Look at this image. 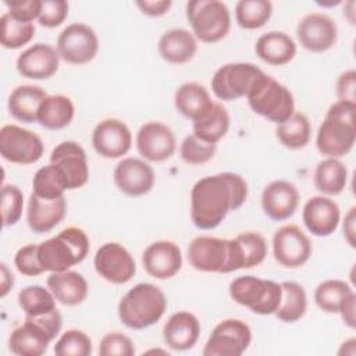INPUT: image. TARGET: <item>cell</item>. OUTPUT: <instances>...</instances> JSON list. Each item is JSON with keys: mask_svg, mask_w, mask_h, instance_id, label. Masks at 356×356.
<instances>
[{"mask_svg": "<svg viewBox=\"0 0 356 356\" xmlns=\"http://www.w3.org/2000/svg\"><path fill=\"white\" fill-rule=\"evenodd\" d=\"M113 179L120 192L131 197H139L152 191L154 170L142 159L125 157L115 165Z\"/></svg>", "mask_w": 356, "mask_h": 356, "instance_id": "cell-19", "label": "cell"}, {"mask_svg": "<svg viewBox=\"0 0 356 356\" xmlns=\"http://www.w3.org/2000/svg\"><path fill=\"white\" fill-rule=\"evenodd\" d=\"M92 339L81 330H67L54 345L57 356H89L92 353Z\"/></svg>", "mask_w": 356, "mask_h": 356, "instance_id": "cell-43", "label": "cell"}, {"mask_svg": "<svg viewBox=\"0 0 356 356\" xmlns=\"http://www.w3.org/2000/svg\"><path fill=\"white\" fill-rule=\"evenodd\" d=\"M314 186L324 196L342 193L348 184V168L339 159L325 157L314 170Z\"/></svg>", "mask_w": 356, "mask_h": 356, "instance_id": "cell-34", "label": "cell"}, {"mask_svg": "<svg viewBox=\"0 0 356 356\" xmlns=\"http://www.w3.org/2000/svg\"><path fill=\"white\" fill-rule=\"evenodd\" d=\"M96 273L110 284L121 285L134 278L136 263L129 250L118 242H106L95 253Z\"/></svg>", "mask_w": 356, "mask_h": 356, "instance_id": "cell-13", "label": "cell"}, {"mask_svg": "<svg viewBox=\"0 0 356 356\" xmlns=\"http://www.w3.org/2000/svg\"><path fill=\"white\" fill-rule=\"evenodd\" d=\"M53 339L35 321L25 317L22 325L14 328L8 338L10 350L18 356H42Z\"/></svg>", "mask_w": 356, "mask_h": 356, "instance_id": "cell-31", "label": "cell"}, {"mask_svg": "<svg viewBox=\"0 0 356 356\" xmlns=\"http://www.w3.org/2000/svg\"><path fill=\"white\" fill-rule=\"evenodd\" d=\"M355 211H356V207H350L349 211L346 213L345 218H343V225H342V229H343V236L346 239V242L349 243L350 248H355V236H356V216H355Z\"/></svg>", "mask_w": 356, "mask_h": 356, "instance_id": "cell-53", "label": "cell"}, {"mask_svg": "<svg viewBox=\"0 0 356 356\" xmlns=\"http://www.w3.org/2000/svg\"><path fill=\"white\" fill-rule=\"evenodd\" d=\"M302 221L314 236H330L341 221V209L330 196H312L303 206Z\"/></svg>", "mask_w": 356, "mask_h": 356, "instance_id": "cell-22", "label": "cell"}, {"mask_svg": "<svg viewBox=\"0 0 356 356\" xmlns=\"http://www.w3.org/2000/svg\"><path fill=\"white\" fill-rule=\"evenodd\" d=\"M296 36L300 46L307 51L324 53L337 43L338 28L330 15L324 13H310L299 21Z\"/></svg>", "mask_w": 356, "mask_h": 356, "instance_id": "cell-17", "label": "cell"}, {"mask_svg": "<svg viewBox=\"0 0 356 356\" xmlns=\"http://www.w3.org/2000/svg\"><path fill=\"white\" fill-rule=\"evenodd\" d=\"M229 114L221 103H214L211 111L200 121L193 122V135L199 139L217 145L229 129Z\"/></svg>", "mask_w": 356, "mask_h": 356, "instance_id": "cell-37", "label": "cell"}, {"mask_svg": "<svg viewBox=\"0 0 356 356\" xmlns=\"http://www.w3.org/2000/svg\"><path fill=\"white\" fill-rule=\"evenodd\" d=\"M35 36L33 22H24L11 17L7 11L0 18V44L15 50L28 44Z\"/></svg>", "mask_w": 356, "mask_h": 356, "instance_id": "cell-38", "label": "cell"}, {"mask_svg": "<svg viewBox=\"0 0 356 356\" xmlns=\"http://www.w3.org/2000/svg\"><path fill=\"white\" fill-rule=\"evenodd\" d=\"M65 185L58 170L53 164L40 167L32 179V193L42 199H58L64 196Z\"/></svg>", "mask_w": 356, "mask_h": 356, "instance_id": "cell-42", "label": "cell"}, {"mask_svg": "<svg viewBox=\"0 0 356 356\" xmlns=\"http://www.w3.org/2000/svg\"><path fill=\"white\" fill-rule=\"evenodd\" d=\"M356 104L337 100L330 106L316 135V147L320 154L341 159L355 146Z\"/></svg>", "mask_w": 356, "mask_h": 356, "instance_id": "cell-2", "label": "cell"}, {"mask_svg": "<svg viewBox=\"0 0 356 356\" xmlns=\"http://www.w3.org/2000/svg\"><path fill=\"white\" fill-rule=\"evenodd\" d=\"M231 299L259 316L274 314L281 300V285L256 275H241L231 281Z\"/></svg>", "mask_w": 356, "mask_h": 356, "instance_id": "cell-7", "label": "cell"}, {"mask_svg": "<svg viewBox=\"0 0 356 356\" xmlns=\"http://www.w3.org/2000/svg\"><path fill=\"white\" fill-rule=\"evenodd\" d=\"M44 145L39 135L15 124L0 129V154L13 164H33L42 159Z\"/></svg>", "mask_w": 356, "mask_h": 356, "instance_id": "cell-9", "label": "cell"}, {"mask_svg": "<svg viewBox=\"0 0 356 356\" xmlns=\"http://www.w3.org/2000/svg\"><path fill=\"white\" fill-rule=\"evenodd\" d=\"M67 214L65 197L42 199L31 193L26 206V224L35 234H47L56 228Z\"/></svg>", "mask_w": 356, "mask_h": 356, "instance_id": "cell-25", "label": "cell"}, {"mask_svg": "<svg viewBox=\"0 0 356 356\" xmlns=\"http://www.w3.org/2000/svg\"><path fill=\"white\" fill-rule=\"evenodd\" d=\"M356 353V339L355 338H349L348 341H345L339 350H338V355H350L353 356Z\"/></svg>", "mask_w": 356, "mask_h": 356, "instance_id": "cell-55", "label": "cell"}, {"mask_svg": "<svg viewBox=\"0 0 356 356\" xmlns=\"http://www.w3.org/2000/svg\"><path fill=\"white\" fill-rule=\"evenodd\" d=\"M246 99L253 113L277 125L295 113V99L292 92L266 72H261L254 79Z\"/></svg>", "mask_w": 356, "mask_h": 356, "instance_id": "cell-5", "label": "cell"}, {"mask_svg": "<svg viewBox=\"0 0 356 356\" xmlns=\"http://www.w3.org/2000/svg\"><path fill=\"white\" fill-rule=\"evenodd\" d=\"M200 330V321L193 313L185 310L177 312L164 324L163 339L172 350H189L196 345Z\"/></svg>", "mask_w": 356, "mask_h": 356, "instance_id": "cell-26", "label": "cell"}, {"mask_svg": "<svg viewBox=\"0 0 356 356\" xmlns=\"http://www.w3.org/2000/svg\"><path fill=\"white\" fill-rule=\"evenodd\" d=\"M246 199L248 184L242 175L218 172L203 177L191 191V220L199 229H214Z\"/></svg>", "mask_w": 356, "mask_h": 356, "instance_id": "cell-1", "label": "cell"}, {"mask_svg": "<svg viewBox=\"0 0 356 356\" xmlns=\"http://www.w3.org/2000/svg\"><path fill=\"white\" fill-rule=\"evenodd\" d=\"M313 248L309 236L293 224L280 227L273 236L274 259L286 268H298L306 264Z\"/></svg>", "mask_w": 356, "mask_h": 356, "instance_id": "cell-14", "label": "cell"}, {"mask_svg": "<svg viewBox=\"0 0 356 356\" xmlns=\"http://www.w3.org/2000/svg\"><path fill=\"white\" fill-rule=\"evenodd\" d=\"M299 206L296 186L285 179H277L264 186L261 192V209L274 221H285L292 217Z\"/></svg>", "mask_w": 356, "mask_h": 356, "instance_id": "cell-23", "label": "cell"}, {"mask_svg": "<svg viewBox=\"0 0 356 356\" xmlns=\"http://www.w3.org/2000/svg\"><path fill=\"white\" fill-rule=\"evenodd\" d=\"M217 152V145L207 143L193 134L184 138L179 145V156L189 165H200L210 161Z\"/></svg>", "mask_w": 356, "mask_h": 356, "instance_id": "cell-44", "label": "cell"}, {"mask_svg": "<svg viewBox=\"0 0 356 356\" xmlns=\"http://www.w3.org/2000/svg\"><path fill=\"white\" fill-rule=\"evenodd\" d=\"M252 342L250 327L239 318H225L211 331L203 356H241Z\"/></svg>", "mask_w": 356, "mask_h": 356, "instance_id": "cell-11", "label": "cell"}, {"mask_svg": "<svg viewBox=\"0 0 356 356\" xmlns=\"http://www.w3.org/2000/svg\"><path fill=\"white\" fill-rule=\"evenodd\" d=\"M167 310V298L154 284L139 282L118 302L120 321L131 330H145L160 321Z\"/></svg>", "mask_w": 356, "mask_h": 356, "instance_id": "cell-3", "label": "cell"}, {"mask_svg": "<svg viewBox=\"0 0 356 356\" xmlns=\"http://www.w3.org/2000/svg\"><path fill=\"white\" fill-rule=\"evenodd\" d=\"M352 292H355L352 286L342 280H325L314 291V303L320 310L334 314Z\"/></svg>", "mask_w": 356, "mask_h": 356, "instance_id": "cell-39", "label": "cell"}, {"mask_svg": "<svg viewBox=\"0 0 356 356\" xmlns=\"http://www.w3.org/2000/svg\"><path fill=\"white\" fill-rule=\"evenodd\" d=\"M335 93L338 100L356 104V72L355 70L343 71L335 82Z\"/></svg>", "mask_w": 356, "mask_h": 356, "instance_id": "cell-50", "label": "cell"}, {"mask_svg": "<svg viewBox=\"0 0 356 356\" xmlns=\"http://www.w3.org/2000/svg\"><path fill=\"white\" fill-rule=\"evenodd\" d=\"M296 43L285 32L270 31L259 36L254 44L256 56L266 64L281 67L293 60L296 56Z\"/></svg>", "mask_w": 356, "mask_h": 356, "instance_id": "cell-29", "label": "cell"}, {"mask_svg": "<svg viewBox=\"0 0 356 356\" xmlns=\"http://www.w3.org/2000/svg\"><path fill=\"white\" fill-rule=\"evenodd\" d=\"M157 50L164 61L170 64H185L195 57L197 40L188 29L174 28L160 36Z\"/></svg>", "mask_w": 356, "mask_h": 356, "instance_id": "cell-30", "label": "cell"}, {"mask_svg": "<svg viewBox=\"0 0 356 356\" xmlns=\"http://www.w3.org/2000/svg\"><path fill=\"white\" fill-rule=\"evenodd\" d=\"M92 146L104 159H120L132 146V134L128 125L118 118H106L97 122L92 132Z\"/></svg>", "mask_w": 356, "mask_h": 356, "instance_id": "cell-18", "label": "cell"}, {"mask_svg": "<svg viewBox=\"0 0 356 356\" xmlns=\"http://www.w3.org/2000/svg\"><path fill=\"white\" fill-rule=\"evenodd\" d=\"M138 153L147 161L161 163L171 159L177 149V139L170 127L160 121H147L136 132Z\"/></svg>", "mask_w": 356, "mask_h": 356, "instance_id": "cell-16", "label": "cell"}, {"mask_svg": "<svg viewBox=\"0 0 356 356\" xmlns=\"http://www.w3.org/2000/svg\"><path fill=\"white\" fill-rule=\"evenodd\" d=\"M100 356H134L135 346L129 337L120 331L106 334L99 343Z\"/></svg>", "mask_w": 356, "mask_h": 356, "instance_id": "cell-46", "label": "cell"}, {"mask_svg": "<svg viewBox=\"0 0 356 356\" xmlns=\"http://www.w3.org/2000/svg\"><path fill=\"white\" fill-rule=\"evenodd\" d=\"M275 135L284 147L289 150H299L309 143L312 125L306 114L295 111L288 120L277 125Z\"/></svg>", "mask_w": 356, "mask_h": 356, "instance_id": "cell-36", "label": "cell"}, {"mask_svg": "<svg viewBox=\"0 0 356 356\" xmlns=\"http://www.w3.org/2000/svg\"><path fill=\"white\" fill-rule=\"evenodd\" d=\"M56 298L49 288L42 285H28L18 293V305L25 316H42L56 309Z\"/></svg>", "mask_w": 356, "mask_h": 356, "instance_id": "cell-41", "label": "cell"}, {"mask_svg": "<svg viewBox=\"0 0 356 356\" xmlns=\"http://www.w3.org/2000/svg\"><path fill=\"white\" fill-rule=\"evenodd\" d=\"M46 285L56 300L64 306L81 305L88 298L89 292V285L85 277L72 270L50 273L46 280Z\"/></svg>", "mask_w": 356, "mask_h": 356, "instance_id": "cell-28", "label": "cell"}, {"mask_svg": "<svg viewBox=\"0 0 356 356\" xmlns=\"http://www.w3.org/2000/svg\"><path fill=\"white\" fill-rule=\"evenodd\" d=\"M49 95L36 85H19L8 96V111L19 122H38V113L42 102Z\"/></svg>", "mask_w": 356, "mask_h": 356, "instance_id": "cell-32", "label": "cell"}, {"mask_svg": "<svg viewBox=\"0 0 356 356\" xmlns=\"http://www.w3.org/2000/svg\"><path fill=\"white\" fill-rule=\"evenodd\" d=\"M338 313L341 314L342 321L349 327L355 328L356 327V293L352 292L341 305Z\"/></svg>", "mask_w": 356, "mask_h": 356, "instance_id": "cell-52", "label": "cell"}, {"mask_svg": "<svg viewBox=\"0 0 356 356\" xmlns=\"http://www.w3.org/2000/svg\"><path fill=\"white\" fill-rule=\"evenodd\" d=\"M60 60L56 47L47 43H35L18 56L15 67L24 78L42 81L51 78L58 71Z\"/></svg>", "mask_w": 356, "mask_h": 356, "instance_id": "cell-21", "label": "cell"}, {"mask_svg": "<svg viewBox=\"0 0 356 356\" xmlns=\"http://www.w3.org/2000/svg\"><path fill=\"white\" fill-rule=\"evenodd\" d=\"M14 266L26 277H38L44 273L38 257V243H28L19 248L14 256Z\"/></svg>", "mask_w": 356, "mask_h": 356, "instance_id": "cell-47", "label": "cell"}, {"mask_svg": "<svg viewBox=\"0 0 356 356\" xmlns=\"http://www.w3.org/2000/svg\"><path fill=\"white\" fill-rule=\"evenodd\" d=\"M355 1H349L348 4H345V10H343V15H346V18L349 19V22L352 25H355Z\"/></svg>", "mask_w": 356, "mask_h": 356, "instance_id": "cell-56", "label": "cell"}, {"mask_svg": "<svg viewBox=\"0 0 356 356\" xmlns=\"http://www.w3.org/2000/svg\"><path fill=\"white\" fill-rule=\"evenodd\" d=\"M68 8L65 0H42L38 22L44 28H57L68 17Z\"/></svg>", "mask_w": 356, "mask_h": 356, "instance_id": "cell-48", "label": "cell"}, {"mask_svg": "<svg viewBox=\"0 0 356 356\" xmlns=\"http://www.w3.org/2000/svg\"><path fill=\"white\" fill-rule=\"evenodd\" d=\"M4 6L11 17L24 22H33L40 14L42 0H6Z\"/></svg>", "mask_w": 356, "mask_h": 356, "instance_id": "cell-49", "label": "cell"}, {"mask_svg": "<svg viewBox=\"0 0 356 356\" xmlns=\"http://www.w3.org/2000/svg\"><path fill=\"white\" fill-rule=\"evenodd\" d=\"M89 248V238L82 228L67 227L56 236L38 243V257L44 271L61 273L82 263Z\"/></svg>", "mask_w": 356, "mask_h": 356, "instance_id": "cell-4", "label": "cell"}, {"mask_svg": "<svg viewBox=\"0 0 356 356\" xmlns=\"http://www.w3.org/2000/svg\"><path fill=\"white\" fill-rule=\"evenodd\" d=\"M281 300L275 310V317L282 323L299 321L307 310V295L305 288L295 281H282Z\"/></svg>", "mask_w": 356, "mask_h": 356, "instance_id": "cell-35", "label": "cell"}, {"mask_svg": "<svg viewBox=\"0 0 356 356\" xmlns=\"http://www.w3.org/2000/svg\"><path fill=\"white\" fill-rule=\"evenodd\" d=\"M145 271L157 280H170L182 267L181 248L172 241H156L150 243L142 254Z\"/></svg>", "mask_w": 356, "mask_h": 356, "instance_id": "cell-20", "label": "cell"}, {"mask_svg": "<svg viewBox=\"0 0 356 356\" xmlns=\"http://www.w3.org/2000/svg\"><path fill=\"white\" fill-rule=\"evenodd\" d=\"M267 252V242L261 234L254 231L241 232L235 238L229 239L228 274L261 264Z\"/></svg>", "mask_w": 356, "mask_h": 356, "instance_id": "cell-24", "label": "cell"}, {"mask_svg": "<svg viewBox=\"0 0 356 356\" xmlns=\"http://www.w3.org/2000/svg\"><path fill=\"white\" fill-rule=\"evenodd\" d=\"M188 260L197 271L228 274L229 239L209 235L196 236L188 246Z\"/></svg>", "mask_w": 356, "mask_h": 356, "instance_id": "cell-15", "label": "cell"}, {"mask_svg": "<svg viewBox=\"0 0 356 356\" xmlns=\"http://www.w3.org/2000/svg\"><path fill=\"white\" fill-rule=\"evenodd\" d=\"M56 49L63 61L72 65H83L96 57L99 39L89 25L72 22L60 32Z\"/></svg>", "mask_w": 356, "mask_h": 356, "instance_id": "cell-8", "label": "cell"}, {"mask_svg": "<svg viewBox=\"0 0 356 356\" xmlns=\"http://www.w3.org/2000/svg\"><path fill=\"white\" fill-rule=\"evenodd\" d=\"M263 71L252 63H228L221 65L211 78V90L214 96L224 102L245 97L254 79Z\"/></svg>", "mask_w": 356, "mask_h": 356, "instance_id": "cell-10", "label": "cell"}, {"mask_svg": "<svg viewBox=\"0 0 356 356\" xmlns=\"http://www.w3.org/2000/svg\"><path fill=\"white\" fill-rule=\"evenodd\" d=\"M75 114L72 100L64 95H49L40 104L38 113V122L51 131L68 127Z\"/></svg>", "mask_w": 356, "mask_h": 356, "instance_id": "cell-33", "label": "cell"}, {"mask_svg": "<svg viewBox=\"0 0 356 356\" xmlns=\"http://www.w3.org/2000/svg\"><path fill=\"white\" fill-rule=\"evenodd\" d=\"M138 8L142 14L157 18L167 14L172 6L171 0H139L136 1Z\"/></svg>", "mask_w": 356, "mask_h": 356, "instance_id": "cell-51", "label": "cell"}, {"mask_svg": "<svg viewBox=\"0 0 356 356\" xmlns=\"http://www.w3.org/2000/svg\"><path fill=\"white\" fill-rule=\"evenodd\" d=\"M185 14L196 40L217 43L229 32L231 13L224 1L191 0L185 6Z\"/></svg>", "mask_w": 356, "mask_h": 356, "instance_id": "cell-6", "label": "cell"}, {"mask_svg": "<svg viewBox=\"0 0 356 356\" xmlns=\"http://www.w3.org/2000/svg\"><path fill=\"white\" fill-rule=\"evenodd\" d=\"M0 278H1L0 296L6 298L7 293L14 286V274H13V271L8 268V266L6 263H0Z\"/></svg>", "mask_w": 356, "mask_h": 356, "instance_id": "cell-54", "label": "cell"}, {"mask_svg": "<svg viewBox=\"0 0 356 356\" xmlns=\"http://www.w3.org/2000/svg\"><path fill=\"white\" fill-rule=\"evenodd\" d=\"M24 210V193L17 185L1 186V218L4 227L15 225Z\"/></svg>", "mask_w": 356, "mask_h": 356, "instance_id": "cell-45", "label": "cell"}, {"mask_svg": "<svg viewBox=\"0 0 356 356\" xmlns=\"http://www.w3.org/2000/svg\"><path fill=\"white\" fill-rule=\"evenodd\" d=\"M174 106L181 115L192 122H196L211 111L214 102L203 85L196 82H185L175 90Z\"/></svg>", "mask_w": 356, "mask_h": 356, "instance_id": "cell-27", "label": "cell"}, {"mask_svg": "<svg viewBox=\"0 0 356 356\" xmlns=\"http://www.w3.org/2000/svg\"><path fill=\"white\" fill-rule=\"evenodd\" d=\"M50 164L58 170L67 191L79 189L85 186L89 179L88 157L78 142H60L51 150Z\"/></svg>", "mask_w": 356, "mask_h": 356, "instance_id": "cell-12", "label": "cell"}, {"mask_svg": "<svg viewBox=\"0 0 356 356\" xmlns=\"http://www.w3.org/2000/svg\"><path fill=\"white\" fill-rule=\"evenodd\" d=\"M273 3L268 0H239L235 4L236 24L243 29H259L271 18Z\"/></svg>", "mask_w": 356, "mask_h": 356, "instance_id": "cell-40", "label": "cell"}]
</instances>
